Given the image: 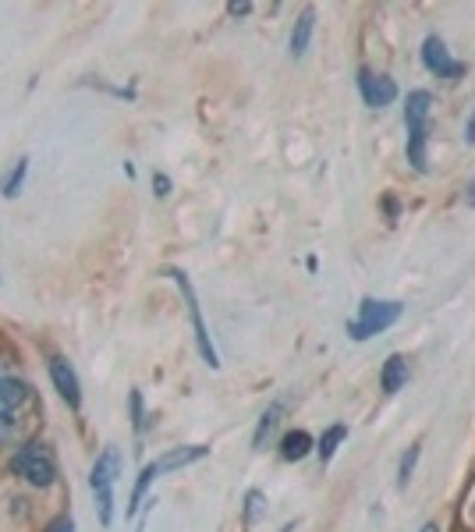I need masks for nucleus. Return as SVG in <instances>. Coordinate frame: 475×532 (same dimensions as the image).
<instances>
[{
  "label": "nucleus",
  "mask_w": 475,
  "mask_h": 532,
  "mask_svg": "<svg viewBox=\"0 0 475 532\" xmlns=\"http://www.w3.org/2000/svg\"><path fill=\"white\" fill-rule=\"evenodd\" d=\"M121 450L117 447H103V454L92 461L89 468V489L96 497V514H99V525L110 528L113 521V482L121 475Z\"/></svg>",
  "instance_id": "1"
},
{
  "label": "nucleus",
  "mask_w": 475,
  "mask_h": 532,
  "mask_svg": "<svg viewBox=\"0 0 475 532\" xmlns=\"http://www.w3.org/2000/svg\"><path fill=\"white\" fill-rule=\"evenodd\" d=\"M11 472L21 475V479H25L28 486H35V489H46V486L57 482V461H53L50 447L39 443V440H25V443L11 454Z\"/></svg>",
  "instance_id": "2"
},
{
  "label": "nucleus",
  "mask_w": 475,
  "mask_h": 532,
  "mask_svg": "<svg viewBox=\"0 0 475 532\" xmlns=\"http://www.w3.org/2000/svg\"><path fill=\"white\" fill-rule=\"evenodd\" d=\"M401 312H404V305H401V301H376V298H362L358 316L347 323V337H351V340H369L372 333L390 330V326L401 319Z\"/></svg>",
  "instance_id": "3"
},
{
  "label": "nucleus",
  "mask_w": 475,
  "mask_h": 532,
  "mask_svg": "<svg viewBox=\"0 0 475 532\" xmlns=\"http://www.w3.org/2000/svg\"><path fill=\"white\" fill-rule=\"evenodd\" d=\"M167 277H174V284L181 287V294H184V301H188V316H191V330H195V348H199L202 362H206L209 369H220V355H216V348H213V340H209V330H206V323H202V309H199V298H195V287H191L188 273H184V270H167Z\"/></svg>",
  "instance_id": "4"
},
{
  "label": "nucleus",
  "mask_w": 475,
  "mask_h": 532,
  "mask_svg": "<svg viewBox=\"0 0 475 532\" xmlns=\"http://www.w3.org/2000/svg\"><path fill=\"white\" fill-rule=\"evenodd\" d=\"M46 369H50V383H53V390L64 397V404H67L71 411H78V408H82V383H78L74 365H71L67 358L53 355V358L46 362Z\"/></svg>",
  "instance_id": "5"
},
{
  "label": "nucleus",
  "mask_w": 475,
  "mask_h": 532,
  "mask_svg": "<svg viewBox=\"0 0 475 532\" xmlns=\"http://www.w3.org/2000/svg\"><path fill=\"white\" fill-rule=\"evenodd\" d=\"M422 64H425L436 78H461V74H464V64L447 53V46H443L440 35H425V43H422Z\"/></svg>",
  "instance_id": "6"
},
{
  "label": "nucleus",
  "mask_w": 475,
  "mask_h": 532,
  "mask_svg": "<svg viewBox=\"0 0 475 532\" xmlns=\"http://www.w3.org/2000/svg\"><path fill=\"white\" fill-rule=\"evenodd\" d=\"M358 89H362L365 106H372V110H383V106H390V103L397 99V85H393V78H386V74H372L369 67H362V71H358Z\"/></svg>",
  "instance_id": "7"
},
{
  "label": "nucleus",
  "mask_w": 475,
  "mask_h": 532,
  "mask_svg": "<svg viewBox=\"0 0 475 532\" xmlns=\"http://www.w3.org/2000/svg\"><path fill=\"white\" fill-rule=\"evenodd\" d=\"M32 404V387L18 376H11L7 383H0V422L18 419L25 408Z\"/></svg>",
  "instance_id": "8"
},
{
  "label": "nucleus",
  "mask_w": 475,
  "mask_h": 532,
  "mask_svg": "<svg viewBox=\"0 0 475 532\" xmlns=\"http://www.w3.org/2000/svg\"><path fill=\"white\" fill-rule=\"evenodd\" d=\"M206 454H209L206 443H188V447H174V450L160 454L156 465H160V475H163V472H177V468H184V465H195V461H202Z\"/></svg>",
  "instance_id": "9"
},
{
  "label": "nucleus",
  "mask_w": 475,
  "mask_h": 532,
  "mask_svg": "<svg viewBox=\"0 0 475 532\" xmlns=\"http://www.w3.org/2000/svg\"><path fill=\"white\" fill-rule=\"evenodd\" d=\"M312 32H315V11H312V7H305V11L298 14V21H294V28H291V39H287V50H291V57H294V60L308 53V43H312Z\"/></svg>",
  "instance_id": "10"
},
{
  "label": "nucleus",
  "mask_w": 475,
  "mask_h": 532,
  "mask_svg": "<svg viewBox=\"0 0 475 532\" xmlns=\"http://www.w3.org/2000/svg\"><path fill=\"white\" fill-rule=\"evenodd\" d=\"M156 479H160V465H156V458H152L149 465H142V472H138V479H135V486H131V497H128V507H124L128 518L138 514V507L145 504V493H149V486H152Z\"/></svg>",
  "instance_id": "11"
},
{
  "label": "nucleus",
  "mask_w": 475,
  "mask_h": 532,
  "mask_svg": "<svg viewBox=\"0 0 475 532\" xmlns=\"http://www.w3.org/2000/svg\"><path fill=\"white\" fill-rule=\"evenodd\" d=\"M429 110H432V96L425 89L408 92V99H404V128H425Z\"/></svg>",
  "instance_id": "12"
},
{
  "label": "nucleus",
  "mask_w": 475,
  "mask_h": 532,
  "mask_svg": "<svg viewBox=\"0 0 475 532\" xmlns=\"http://www.w3.org/2000/svg\"><path fill=\"white\" fill-rule=\"evenodd\" d=\"M408 383V358L404 355H390L379 369V390L383 394H397Z\"/></svg>",
  "instance_id": "13"
},
{
  "label": "nucleus",
  "mask_w": 475,
  "mask_h": 532,
  "mask_svg": "<svg viewBox=\"0 0 475 532\" xmlns=\"http://www.w3.org/2000/svg\"><path fill=\"white\" fill-rule=\"evenodd\" d=\"M315 450V443H312V436L305 433V429H287L284 436H280V458L284 461H301V458H308Z\"/></svg>",
  "instance_id": "14"
},
{
  "label": "nucleus",
  "mask_w": 475,
  "mask_h": 532,
  "mask_svg": "<svg viewBox=\"0 0 475 532\" xmlns=\"http://www.w3.org/2000/svg\"><path fill=\"white\" fill-rule=\"evenodd\" d=\"M425 142H429V128H408V163H411L418 174H425V170H429Z\"/></svg>",
  "instance_id": "15"
},
{
  "label": "nucleus",
  "mask_w": 475,
  "mask_h": 532,
  "mask_svg": "<svg viewBox=\"0 0 475 532\" xmlns=\"http://www.w3.org/2000/svg\"><path fill=\"white\" fill-rule=\"evenodd\" d=\"M280 415H284V404L280 401H273L262 415H259V422H255V433H252V443L255 447H266V440L276 433V426H280Z\"/></svg>",
  "instance_id": "16"
},
{
  "label": "nucleus",
  "mask_w": 475,
  "mask_h": 532,
  "mask_svg": "<svg viewBox=\"0 0 475 532\" xmlns=\"http://www.w3.org/2000/svg\"><path fill=\"white\" fill-rule=\"evenodd\" d=\"M347 440V426H330V429H323V436L315 440V454H319V461L323 465H330L333 461V454H337V447Z\"/></svg>",
  "instance_id": "17"
},
{
  "label": "nucleus",
  "mask_w": 475,
  "mask_h": 532,
  "mask_svg": "<svg viewBox=\"0 0 475 532\" xmlns=\"http://www.w3.org/2000/svg\"><path fill=\"white\" fill-rule=\"evenodd\" d=\"M28 163H32L28 156H18V160H14V167H11V174H7L4 181H0V195H4V199H18V195H21V184H25V174H28Z\"/></svg>",
  "instance_id": "18"
},
{
  "label": "nucleus",
  "mask_w": 475,
  "mask_h": 532,
  "mask_svg": "<svg viewBox=\"0 0 475 532\" xmlns=\"http://www.w3.org/2000/svg\"><path fill=\"white\" fill-rule=\"evenodd\" d=\"M262 518H266V493H262V489H248V493H245V504H241V521H245V528L259 525Z\"/></svg>",
  "instance_id": "19"
},
{
  "label": "nucleus",
  "mask_w": 475,
  "mask_h": 532,
  "mask_svg": "<svg viewBox=\"0 0 475 532\" xmlns=\"http://www.w3.org/2000/svg\"><path fill=\"white\" fill-rule=\"evenodd\" d=\"M128 408H131V429L142 436L145 433V404H142V390L128 394Z\"/></svg>",
  "instance_id": "20"
},
{
  "label": "nucleus",
  "mask_w": 475,
  "mask_h": 532,
  "mask_svg": "<svg viewBox=\"0 0 475 532\" xmlns=\"http://www.w3.org/2000/svg\"><path fill=\"white\" fill-rule=\"evenodd\" d=\"M418 454H422V450H418V443H415V447H408V450L401 454V468H397V486H401V489L408 486V479H411V472H415Z\"/></svg>",
  "instance_id": "21"
},
{
  "label": "nucleus",
  "mask_w": 475,
  "mask_h": 532,
  "mask_svg": "<svg viewBox=\"0 0 475 532\" xmlns=\"http://www.w3.org/2000/svg\"><path fill=\"white\" fill-rule=\"evenodd\" d=\"M152 192H156V199H167V195L174 192V181H170L163 170H156V174H152Z\"/></svg>",
  "instance_id": "22"
},
{
  "label": "nucleus",
  "mask_w": 475,
  "mask_h": 532,
  "mask_svg": "<svg viewBox=\"0 0 475 532\" xmlns=\"http://www.w3.org/2000/svg\"><path fill=\"white\" fill-rule=\"evenodd\" d=\"M46 532H74V521H71V514H57V518L46 525Z\"/></svg>",
  "instance_id": "23"
},
{
  "label": "nucleus",
  "mask_w": 475,
  "mask_h": 532,
  "mask_svg": "<svg viewBox=\"0 0 475 532\" xmlns=\"http://www.w3.org/2000/svg\"><path fill=\"white\" fill-rule=\"evenodd\" d=\"M227 14H230V18H245V14H252V4H230Z\"/></svg>",
  "instance_id": "24"
},
{
  "label": "nucleus",
  "mask_w": 475,
  "mask_h": 532,
  "mask_svg": "<svg viewBox=\"0 0 475 532\" xmlns=\"http://www.w3.org/2000/svg\"><path fill=\"white\" fill-rule=\"evenodd\" d=\"M464 142L475 145V110H471V117H468V124H464Z\"/></svg>",
  "instance_id": "25"
},
{
  "label": "nucleus",
  "mask_w": 475,
  "mask_h": 532,
  "mask_svg": "<svg viewBox=\"0 0 475 532\" xmlns=\"http://www.w3.org/2000/svg\"><path fill=\"white\" fill-rule=\"evenodd\" d=\"M383 206H386V216H390V220H393V216H397V213H401V206H397V199H386V202H383Z\"/></svg>",
  "instance_id": "26"
},
{
  "label": "nucleus",
  "mask_w": 475,
  "mask_h": 532,
  "mask_svg": "<svg viewBox=\"0 0 475 532\" xmlns=\"http://www.w3.org/2000/svg\"><path fill=\"white\" fill-rule=\"evenodd\" d=\"M11 376H14V372H11V365H7V362H0V383H7Z\"/></svg>",
  "instance_id": "27"
},
{
  "label": "nucleus",
  "mask_w": 475,
  "mask_h": 532,
  "mask_svg": "<svg viewBox=\"0 0 475 532\" xmlns=\"http://www.w3.org/2000/svg\"><path fill=\"white\" fill-rule=\"evenodd\" d=\"M305 266H308V273H315V270H319V259H315V255H308V259H305Z\"/></svg>",
  "instance_id": "28"
},
{
  "label": "nucleus",
  "mask_w": 475,
  "mask_h": 532,
  "mask_svg": "<svg viewBox=\"0 0 475 532\" xmlns=\"http://www.w3.org/2000/svg\"><path fill=\"white\" fill-rule=\"evenodd\" d=\"M468 206H475V177H471V184H468Z\"/></svg>",
  "instance_id": "29"
},
{
  "label": "nucleus",
  "mask_w": 475,
  "mask_h": 532,
  "mask_svg": "<svg viewBox=\"0 0 475 532\" xmlns=\"http://www.w3.org/2000/svg\"><path fill=\"white\" fill-rule=\"evenodd\" d=\"M418 532H440V525H436V521H425V525H422Z\"/></svg>",
  "instance_id": "30"
}]
</instances>
